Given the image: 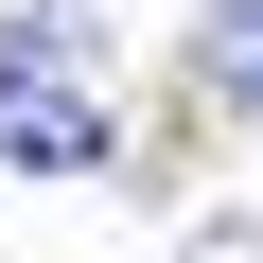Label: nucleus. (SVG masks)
<instances>
[{
	"label": "nucleus",
	"instance_id": "nucleus-1",
	"mask_svg": "<svg viewBox=\"0 0 263 263\" xmlns=\"http://www.w3.org/2000/svg\"><path fill=\"white\" fill-rule=\"evenodd\" d=\"M88 158H105L88 70H18V53H0V176H88Z\"/></svg>",
	"mask_w": 263,
	"mask_h": 263
},
{
	"label": "nucleus",
	"instance_id": "nucleus-2",
	"mask_svg": "<svg viewBox=\"0 0 263 263\" xmlns=\"http://www.w3.org/2000/svg\"><path fill=\"white\" fill-rule=\"evenodd\" d=\"M0 53L18 70H88L105 53V0H0Z\"/></svg>",
	"mask_w": 263,
	"mask_h": 263
},
{
	"label": "nucleus",
	"instance_id": "nucleus-3",
	"mask_svg": "<svg viewBox=\"0 0 263 263\" xmlns=\"http://www.w3.org/2000/svg\"><path fill=\"white\" fill-rule=\"evenodd\" d=\"M193 88L263 105V0H211V18H193Z\"/></svg>",
	"mask_w": 263,
	"mask_h": 263
},
{
	"label": "nucleus",
	"instance_id": "nucleus-4",
	"mask_svg": "<svg viewBox=\"0 0 263 263\" xmlns=\"http://www.w3.org/2000/svg\"><path fill=\"white\" fill-rule=\"evenodd\" d=\"M176 263H263V228H246V211H211V228H193Z\"/></svg>",
	"mask_w": 263,
	"mask_h": 263
}]
</instances>
